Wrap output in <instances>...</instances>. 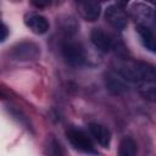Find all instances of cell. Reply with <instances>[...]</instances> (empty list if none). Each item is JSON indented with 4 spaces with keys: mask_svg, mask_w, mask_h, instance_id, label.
I'll list each match as a JSON object with an SVG mask.
<instances>
[{
    "mask_svg": "<svg viewBox=\"0 0 156 156\" xmlns=\"http://www.w3.org/2000/svg\"><path fill=\"white\" fill-rule=\"evenodd\" d=\"M32 4L35 5L37 7H43V6H48V5H50L49 1H32Z\"/></svg>",
    "mask_w": 156,
    "mask_h": 156,
    "instance_id": "cell-15",
    "label": "cell"
},
{
    "mask_svg": "<svg viewBox=\"0 0 156 156\" xmlns=\"http://www.w3.org/2000/svg\"><path fill=\"white\" fill-rule=\"evenodd\" d=\"M88 128H89L91 136H94V139L102 147H108V145L111 143V132L107 127H105L100 123L93 122V123H89Z\"/></svg>",
    "mask_w": 156,
    "mask_h": 156,
    "instance_id": "cell-10",
    "label": "cell"
},
{
    "mask_svg": "<svg viewBox=\"0 0 156 156\" xmlns=\"http://www.w3.org/2000/svg\"><path fill=\"white\" fill-rule=\"evenodd\" d=\"M61 51L66 63H68L69 66L80 67L85 63V50L80 43L68 39L62 44Z\"/></svg>",
    "mask_w": 156,
    "mask_h": 156,
    "instance_id": "cell-3",
    "label": "cell"
},
{
    "mask_svg": "<svg viewBox=\"0 0 156 156\" xmlns=\"http://www.w3.org/2000/svg\"><path fill=\"white\" fill-rule=\"evenodd\" d=\"M118 69L146 100L156 101V67L143 61H130L123 63Z\"/></svg>",
    "mask_w": 156,
    "mask_h": 156,
    "instance_id": "cell-1",
    "label": "cell"
},
{
    "mask_svg": "<svg viewBox=\"0 0 156 156\" xmlns=\"http://www.w3.org/2000/svg\"><path fill=\"white\" fill-rule=\"evenodd\" d=\"M10 55L17 61H32L40 56V48L34 41H21L11 49Z\"/></svg>",
    "mask_w": 156,
    "mask_h": 156,
    "instance_id": "cell-5",
    "label": "cell"
},
{
    "mask_svg": "<svg viewBox=\"0 0 156 156\" xmlns=\"http://www.w3.org/2000/svg\"><path fill=\"white\" fill-rule=\"evenodd\" d=\"M105 85H106L108 91H111L112 94L119 95V94H123V93L128 91L132 84L127 79V77L118 68H113V69L106 71V73H105Z\"/></svg>",
    "mask_w": 156,
    "mask_h": 156,
    "instance_id": "cell-4",
    "label": "cell"
},
{
    "mask_svg": "<svg viewBox=\"0 0 156 156\" xmlns=\"http://www.w3.org/2000/svg\"><path fill=\"white\" fill-rule=\"evenodd\" d=\"M138 146L133 138L123 136L118 145V156H136Z\"/></svg>",
    "mask_w": 156,
    "mask_h": 156,
    "instance_id": "cell-12",
    "label": "cell"
},
{
    "mask_svg": "<svg viewBox=\"0 0 156 156\" xmlns=\"http://www.w3.org/2000/svg\"><path fill=\"white\" fill-rule=\"evenodd\" d=\"M49 152H50V156H65L60 143H57L55 139H52L49 144Z\"/></svg>",
    "mask_w": 156,
    "mask_h": 156,
    "instance_id": "cell-13",
    "label": "cell"
},
{
    "mask_svg": "<svg viewBox=\"0 0 156 156\" xmlns=\"http://www.w3.org/2000/svg\"><path fill=\"white\" fill-rule=\"evenodd\" d=\"M66 136H67L68 141L71 143V145L76 150H79V151L88 154V155H96L98 154L91 139L88 136V134L84 130H82L77 127H69L66 130Z\"/></svg>",
    "mask_w": 156,
    "mask_h": 156,
    "instance_id": "cell-2",
    "label": "cell"
},
{
    "mask_svg": "<svg viewBox=\"0 0 156 156\" xmlns=\"http://www.w3.org/2000/svg\"><path fill=\"white\" fill-rule=\"evenodd\" d=\"M2 35H1V41H5V39L7 38V34H9V28L5 23H2Z\"/></svg>",
    "mask_w": 156,
    "mask_h": 156,
    "instance_id": "cell-14",
    "label": "cell"
},
{
    "mask_svg": "<svg viewBox=\"0 0 156 156\" xmlns=\"http://www.w3.org/2000/svg\"><path fill=\"white\" fill-rule=\"evenodd\" d=\"M135 29L144 48L156 54V35L152 32V29L149 26H143V24H136Z\"/></svg>",
    "mask_w": 156,
    "mask_h": 156,
    "instance_id": "cell-11",
    "label": "cell"
},
{
    "mask_svg": "<svg viewBox=\"0 0 156 156\" xmlns=\"http://www.w3.org/2000/svg\"><path fill=\"white\" fill-rule=\"evenodd\" d=\"M90 39L94 46L102 52H108L116 48V41L113 38L101 28H93L90 32Z\"/></svg>",
    "mask_w": 156,
    "mask_h": 156,
    "instance_id": "cell-7",
    "label": "cell"
},
{
    "mask_svg": "<svg viewBox=\"0 0 156 156\" xmlns=\"http://www.w3.org/2000/svg\"><path fill=\"white\" fill-rule=\"evenodd\" d=\"M105 18L115 29L118 30L124 29L128 23L127 12L119 4H113L107 6V9L105 10Z\"/></svg>",
    "mask_w": 156,
    "mask_h": 156,
    "instance_id": "cell-6",
    "label": "cell"
},
{
    "mask_svg": "<svg viewBox=\"0 0 156 156\" xmlns=\"http://www.w3.org/2000/svg\"><path fill=\"white\" fill-rule=\"evenodd\" d=\"M24 23L35 34H44L49 30V27H50L49 21L44 16L35 12L27 13L24 16Z\"/></svg>",
    "mask_w": 156,
    "mask_h": 156,
    "instance_id": "cell-8",
    "label": "cell"
},
{
    "mask_svg": "<svg viewBox=\"0 0 156 156\" xmlns=\"http://www.w3.org/2000/svg\"><path fill=\"white\" fill-rule=\"evenodd\" d=\"M80 16L89 22H94L99 18L101 12V6L96 1H80L77 4Z\"/></svg>",
    "mask_w": 156,
    "mask_h": 156,
    "instance_id": "cell-9",
    "label": "cell"
}]
</instances>
